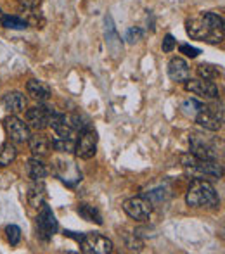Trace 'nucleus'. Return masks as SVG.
I'll use <instances>...</instances> for the list:
<instances>
[{"instance_id": "obj_1", "label": "nucleus", "mask_w": 225, "mask_h": 254, "mask_svg": "<svg viewBox=\"0 0 225 254\" xmlns=\"http://www.w3.org/2000/svg\"><path fill=\"white\" fill-rule=\"evenodd\" d=\"M182 166L184 171L191 178L199 180H212V178H222L224 170L215 159H201L194 154H182Z\"/></svg>"}, {"instance_id": "obj_2", "label": "nucleus", "mask_w": 225, "mask_h": 254, "mask_svg": "<svg viewBox=\"0 0 225 254\" xmlns=\"http://www.w3.org/2000/svg\"><path fill=\"white\" fill-rule=\"evenodd\" d=\"M185 202L191 207H215L219 206L220 199L215 187L208 180H199L194 178L191 182L185 194Z\"/></svg>"}, {"instance_id": "obj_3", "label": "nucleus", "mask_w": 225, "mask_h": 254, "mask_svg": "<svg viewBox=\"0 0 225 254\" xmlns=\"http://www.w3.org/2000/svg\"><path fill=\"white\" fill-rule=\"evenodd\" d=\"M78 244H80L81 251L87 254H108L113 251V242L97 232L83 234V239Z\"/></svg>"}, {"instance_id": "obj_4", "label": "nucleus", "mask_w": 225, "mask_h": 254, "mask_svg": "<svg viewBox=\"0 0 225 254\" xmlns=\"http://www.w3.org/2000/svg\"><path fill=\"white\" fill-rule=\"evenodd\" d=\"M95 152H97V131L90 127L87 130L80 131V138L75 145V154L80 159H92Z\"/></svg>"}, {"instance_id": "obj_5", "label": "nucleus", "mask_w": 225, "mask_h": 254, "mask_svg": "<svg viewBox=\"0 0 225 254\" xmlns=\"http://www.w3.org/2000/svg\"><path fill=\"white\" fill-rule=\"evenodd\" d=\"M57 228H59V225H57L54 213H52V209L47 206V204H44L40 214H38V218H37L38 237H40L42 241H51V239L57 234Z\"/></svg>"}, {"instance_id": "obj_6", "label": "nucleus", "mask_w": 225, "mask_h": 254, "mask_svg": "<svg viewBox=\"0 0 225 254\" xmlns=\"http://www.w3.org/2000/svg\"><path fill=\"white\" fill-rule=\"evenodd\" d=\"M189 147H191V154L201 159H217V145L210 140L208 137L199 133H192L189 137Z\"/></svg>"}, {"instance_id": "obj_7", "label": "nucleus", "mask_w": 225, "mask_h": 254, "mask_svg": "<svg viewBox=\"0 0 225 254\" xmlns=\"http://www.w3.org/2000/svg\"><path fill=\"white\" fill-rule=\"evenodd\" d=\"M3 128H5L10 140L16 142V144H24V142H28L31 137L30 127H28L23 120H19L17 116H7L5 120H3Z\"/></svg>"}, {"instance_id": "obj_8", "label": "nucleus", "mask_w": 225, "mask_h": 254, "mask_svg": "<svg viewBox=\"0 0 225 254\" xmlns=\"http://www.w3.org/2000/svg\"><path fill=\"white\" fill-rule=\"evenodd\" d=\"M123 211L137 221H144L152 213V204L146 197H130L123 202Z\"/></svg>"}, {"instance_id": "obj_9", "label": "nucleus", "mask_w": 225, "mask_h": 254, "mask_svg": "<svg viewBox=\"0 0 225 254\" xmlns=\"http://www.w3.org/2000/svg\"><path fill=\"white\" fill-rule=\"evenodd\" d=\"M185 90L192 92V94H196L201 99H206V101L219 97V87L213 81L203 80V78H199V80H185Z\"/></svg>"}, {"instance_id": "obj_10", "label": "nucleus", "mask_w": 225, "mask_h": 254, "mask_svg": "<svg viewBox=\"0 0 225 254\" xmlns=\"http://www.w3.org/2000/svg\"><path fill=\"white\" fill-rule=\"evenodd\" d=\"M185 30H187L189 37L196 38V40H212V42H220L224 37H217L212 31L208 30V26L205 24L203 17H192V19H187L185 23Z\"/></svg>"}, {"instance_id": "obj_11", "label": "nucleus", "mask_w": 225, "mask_h": 254, "mask_svg": "<svg viewBox=\"0 0 225 254\" xmlns=\"http://www.w3.org/2000/svg\"><path fill=\"white\" fill-rule=\"evenodd\" d=\"M52 109L47 106H35L31 109L26 111V121L28 127L35 128V130H44L49 127V121H51Z\"/></svg>"}, {"instance_id": "obj_12", "label": "nucleus", "mask_w": 225, "mask_h": 254, "mask_svg": "<svg viewBox=\"0 0 225 254\" xmlns=\"http://www.w3.org/2000/svg\"><path fill=\"white\" fill-rule=\"evenodd\" d=\"M198 121L199 127H203L205 130H210V131H219L222 128V121H224V114L222 111H213L212 107H206L194 118Z\"/></svg>"}, {"instance_id": "obj_13", "label": "nucleus", "mask_w": 225, "mask_h": 254, "mask_svg": "<svg viewBox=\"0 0 225 254\" xmlns=\"http://www.w3.org/2000/svg\"><path fill=\"white\" fill-rule=\"evenodd\" d=\"M57 177L66 185L73 187L78 182H81V171L78 170L73 161H59L57 163Z\"/></svg>"}, {"instance_id": "obj_14", "label": "nucleus", "mask_w": 225, "mask_h": 254, "mask_svg": "<svg viewBox=\"0 0 225 254\" xmlns=\"http://www.w3.org/2000/svg\"><path fill=\"white\" fill-rule=\"evenodd\" d=\"M49 127H52V130L56 131L57 137H71V138H75V135H76L75 128L71 127L70 118H68L66 114L54 113V111H52Z\"/></svg>"}, {"instance_id": "obj_15", "label": "nucleus", "mask_w": 225, "mask_h": 254, "mask_svg": "<svg viewBox=\"0 0 225 254\" xmlns=\"http://www.w3.org/2000/svg\"><path fill=\"white\" fill-rule=\"evenodd\" d=\"M47 199V189H45L44 180H33V184L28 189V202L31 207H42Z\"/></svg>"}, {"instance_id": "obj_16", "label": "nucleus", "mask_w": 225, "mask_h": 254, "mask_svg": "<svg viewBox=\"0 0 225 254\" xmlns=\"http://www.w3.org/2000/svg\"><path fill=\"white\" fill-rule=\"evenodd\" d=\"M104 23H106V44H108V49L111 51L114 56L121 52L123 49V44H121V38L118 35L116 28H114L113 23V17L111 16H106L104 17Z\"/></svg>"}, {"instance_id": "obj_17", "label": "nucleus", "mask_w": 225, "mask_h": 254, "mask_svg": "<svg viewBox=\"0 0 225 254\" xmlns=\"http://www.w3.org/2000/svg\"><path fill=\"white\" fill-rule=\"evenodd\" d=\"M168 74L173 81H185L189 80V64L182 57H173L168 63Z\"/></svg>"}, {"instance_id": "obj_18", "label": "nucleus", "mask_w": 225, "mask_h": 254, "mask_svg": "<svg viewBox=\"0 0 225 254\" xmlns=\"http://www.w3.org/2000/svg\"><path fill=\"white\" fill-rule=\"evenodd\" d=\"M2 104L9 113L16 114L24 111V107H26V97L21 92H7L2 99Z\"/></svg>"}, {"instance_id": "obj_19", "label": "nucleus", "mask_w": 225, "mask_h": 254, "mask_svg": "<svg viewBox=\"0 0 225 254\" xmlns=\"http://www.w3.org/2000/svg\"><path fill=\"white\" fill-rule=\"evenodd\" d=\"M28 144H30V151L33 152V156H37V157L47 156L49 151H51V140L42 133L31 135L30 140H28Z\"/></svg>"}, {"instance_id": "obj_20", "label": "nucleus", "mask_w": 225, "mask_h": 254, "mask_svg": "<svg viewBox=\"0 0 225 254\" xmlns=\"http://www.w3.org/2000/svg\"><path fill=\"white\" fill-rule=\"evenodd\" d=\"M26 88H28V94H30L35 101H49V97H51V87H49L45 81L30 80Z\"/></svg>"}, {"instance_id": "obj_21", "label": "nucleus", "mask_w": 225, "mask_h": 254, "mask_svg": "<svg viewBox=\"0 0 225 254\" xmlns=\"http://www.w3.org/2000/svg\"><path fill=\"white\" fill-rule=\"evenodd\" d=\"M201 17L213 35L224 37V17L222 16H219V14H215V12H205Z\"/></svg>"}, {"instance_id": "obj_22", "label": "nucleus", "mask_w": 225, "mask_h": 254, "mask_svg": "<svg viewBox=\"0 0 225 254\" xmlns=\"http://www.w3.org/2000/svg\"><path fill=\"white\" fill-rule=\"evenodd\" d=\"M26 170H28V177L31 180H44L47 177V168H45V164L38 157H33V159L28 161Z\"/></svg>"}, {"instance_id": "obj_23", "label": "nucleus", "mask_w": 225, "mask_h": 254, "mask_svg": "<svg viewBox=\"0 0 225 254\" xmlns=\"http://www.w3.org/2000/svg\"><path fill=\"white\" fill-rule=\"evenodd\" d=\"M76 211L83 220L92 221V223H97V225L104 223V221H102V214L99 213V209L94 206H90V204H80V206L76 207Z\"/></svg>"}, {"instance_id": "obj_24", "label": "nucleus", "mask_w": 225, "mask_h": 254, "mask_svg": "<svg viewBox=\"0 0 225 254\" xmlns=\"http://www.w3.org/2000/svg\"><path fill=\"white\" fill-rule=\"evenodd\" d=\"M51 145L56 149L57 152L63 154H70L75 151V145H76V140L71 137H56L54 140L51 142Z\"/></svg>"}, {"instance_id": "obj_25", "label": "nucleus", "mask_w": 225, "mask_h": 254, "mask_svg": "<svg viewBox=\"0 0 225 254\" xmlns=\"http://www.w3.org/2000/svg\"><path fill=\"white\" fill-rule=\"evenodd\" d=\"M170 189L168 187H163V185H159V187H156V189H151V190H148V192H144V197L148 199L149 202H161V201H165L166 197L170 195Z\"/></svg>"}, {"instance_id": "obj_26", "label": "nucleus", "mask_w": 225, "mask_h": 254, "mask_svg": "<svg viewBox=\"0 0 225 254\" xmlns=\"http://www.w3.org/2000/svg\"><path fill=\"white\" fill-rule=\"evenodd\" d=\"M203 109H205V104L196 101V99H189V101H185L182 104V113L189 118H196Z\"/></svg>"}, {"instance_id": "obj_27", "label": "nucleus", "mask_w": 225, "mask_h": 254, "mask_svg": "<svg viewBox=\"0 0 225 254\" xmlns=\"http://www.w3.org/2000/svg\"><path fill=\"white\" fill-rule=\"evenodd\" d=\"M16 147L10 144H2L0 145V166H9L14 159H16Z\"/></svg>"}, {"instance_id": "obj_28", "label": "nucleus", "mask_w": 225, "mask_h": 254, "mask_svg": "<svg viewBox=\"0 0 225 254\" xmlns=\"http://www.w3.org/2000/svg\"><path fill=\"white\" fill-rule=\"evenodd\" d=\"M2 26L7 28V30H26L28 21L21 19V17H17V16H3Z\"/></svg>"}, {"instance_id": "obj_29", "label": "nucleus", "mask_w": 225, "mask_h": 254, "mask_svg": "<svg viewBox=\"0 0 225 254\" xmlns=\"http://www.w3.org/2000/svg\"><path fill=\"white\" fill-rule=\"evenodd\" d=\"M198 74L203 78V80L213 81L215 78L220 76V71L217 69V67H213V66H205V64H201V66L198 67Z\"/></svg>"}, {"instance_id": "obj_30", "label": "nucleus", "mask_w": 225, "mask_h": 254, "mask_svg": "<svg viewBox=\"0 0 225 254\" xmlns=\"http://www.w3.org/2000/svg\"><path fill=\"white\" fill-rule=\"evenodd\" d=\"M5 235L10 246H17L21 241V228L17 227V225H9V227L5 228Z\"/></svg>"}, {"instance_id": "obj_31", "label": "nucleus", "mask_w": 225, "mask_h": 254, "mask_svg": "<svg viewBox=\"0 0 225 254\" xmlns=\"http://www.w3.org/2000/svg\"><path fill=\"white\" fill-rule=\"evenodd\" d=\"M180 54H184L185 57H191V59H194V57H198L199 54H201V51L196 47H192V45L189 44H182L180 45Z\"/></svg>"}, {"instance_id": "obj_32", "label": "nucleus", "mask_w": 225, "mask_h": 254, "mask_svg": "<svg viewBox=\"0 0 225 254\" xmlns=\"http://www.w3.org/2000/svg\"><path fill=\"white\" fill-rule=\"evenodd\" d=\"M142 35H144V31L141 30V28H130V30L127 31V40L130 42V44H135V42H139L142 38Z\"/></svg>"}, {"instance_id": "obj_33", "label": "nucleus", "mask_w": 225, "mask_h": 254, "mask_svg": "<svg viewBox=\"0 0 225 254\" xmlns=\"http://www.w3.org/2000/svg\"><path fill=\"white\" fill-rule=\"evenodd\" d=\"M163 52H171L175 49V38L171 37V35H166L165 38H163Z\"/></svg>"}, {"instance_id": "obj_34", "label": "nucleus", "mask_w": 225, "mask_h": 254, "mask_svg": "<svg viewBox=\"0 0 225 254\" xmlns=\"http://www.w3.org/2000/svg\"><path fill=\"white\" fill-rule=\"evenodd\" d=\"M21 5L28 7V9H35V7H38L42 3V0H19Z\"/></svg>"}, {"instance_id": "obj_35", "label": "nucleus", "mask_w": 225, "mask_h": 254, "mask_svg": "<svg viewBox=\"0 0 225 254\" xmlns=\"http://www.w3.org/2000/svg\"><path fill=\"white\" fill-rule=\"evenodd\" d=\"M64 234L68 235V237H71V239H75L76 242H80L81 239H83V234H80V235H76V232H64Z\"/></svg>"}, {"instance_id": "obj_36", "label": "nucleus", "mask_w": 225, "mask_h": 254, "mask_svg": "<svg viewBox=\"0 0 225 254\" xmlns=\"http://www.w3.org/2000/svg\"><path fill=\"white\" fill-rule=\"evenodd\" d=\"M2 17H3V12H2V9H0V26H2Z\"/></svg>"}]
</instances>
